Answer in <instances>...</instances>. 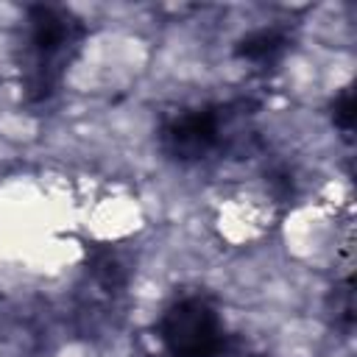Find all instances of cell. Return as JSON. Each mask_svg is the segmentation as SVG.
<instances>
[{
  "mask_svg": "<svg viewBox=\"0 0 357 357\" xmlns=\"http://www.w3.org/2000/svg\"><path fill=\"white\" fill-rule=\"evenodd\" d=\"M0 332L20 349L39 351L53 340V318L36 301H0Z\"/></svg>",
  "mask_w": 357,
  "mask_h": 357,
  "instance_id": "cell-5",
  "label": "cell"
},
{
  "mask_svg": "<svg viewBox=\"0 0 357 357\" xmlns=\"http://www.w3.org/2000/svg\"><path fill=\"white\" fill-rule=\"evenodd\" d=\"M259 357H265V354H259Z\"/></svg>",
  "mask_w": 357,
  "mask_h": 357,
  "instance_id": "cell-9",
  "label": "cell"
},
{
  "mask_svg": "<svg viewBox=\"0 0 357 357\" xmlns=\"http://www.w3.org/2000/svg\"><path fill=\"white\" fill-rule=\"evenodd\" d=\"M254 114L257 103L248 98L184 106L162 120L156 145L165 159L181 167L206 165L223 156H245L257 148Z\"/></svg>",
  "mask_w": 357,
  "mask_h": 357,
  "instance_id": "cell-1",
  "label": "cell"
},
{
  "mask_svg": "<svg viewBox=\"0 0 357 357\" xmlns=\"http://www.w3.org/2000/svg\"><path fill=\"white\" fill-rule=\"evenodd\" d=\"M153 335L167 357H223L229 351L226 321L206 293L173 298L162 310Z\"/></svg>",
  "mask_w": 357,
  "mask_h": 357,
  "instance_id": "cell-4",
  "label": "cell"
},
{
  "mask_svg": "<svg viewBox=\"0 0 357 357\" xmlns=\"http://www.w3.org/2000/svg\"><path fill=\"white\" fill-rule=\"evenodd\" d=\"M290 47H293V31L282 22H271L243 33L234 42V59L251 64L254 70H273L284 61Z\"/></svg>",
  "mask_w": 357,
  "mask_h": 357,
  "instance_id": "cell-6",
  "label": "cell"
},
{
  "mask_svg": "<svg viewBox=\"0 0 357 357\" xmlns=\"http://www.w3.org/2000/svg\"><path fill=\"white\" fill-rule=\"evenodd\" d=\"M131 276V257L120 245H95L86 254L70 301V321L81 337H106L120 326Z\"/></svg>",
  "mask_w": 357,
  "mask_h": 357,
  "instance_id": "cell-3",
  "label": "cell"
},
{
  "mask_svg": "<svg viewBox=\"0 0 357 357\" xmlns=\"http://www.w3.org/2000/svg\"><path fill=\"white\" fill-rule=\"evenodd\" d=\"M329 114H332L335 128H337L346 139H351V131H354V89H351V86H343V89L332 98Z\"/></svg>",
  "mask_w": 357,
  "mask_h": 357,
  "instance_id": "cell-8",
  "label": "cell"
},
{
  "mask_svg": "<svg viewBox=\"0 0 357 357\" xmlns=\"http://www.w3.org/2000/svg\"><path fill=\"white\" fill-rule=\"evenodd\" d=\"M86 22L67 6L33 3L20 28V92L25 106H47L64 86V78L84 50Z\"/></svg>",
  "mask_w": 357,
  "mask_h": 357,
  "instance_id": "cell-2",
  "label": "cell"
},
{
  "mask_svg": "<svg viewBox=\"0 0 357 357\" xmlns=\"http://www.w3.org/2000/svg\"><path fill=\"white\" fill-rule=\"evenodd\" d=\"M329 315L335 321V326L340 332H351L354 326V290H351V279H343L340 284L332 287L329 293Z\"/></svg>",
  "mask_w": 357,
  "mask_h": 357,
  "instance_id": "cell-7",
  "label": "cell"
}]
</instances>
